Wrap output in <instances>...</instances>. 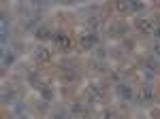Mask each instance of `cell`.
I'll list each match as a JSON object with an SVG mask.
<instances>
[{
    "label": "cell",
    "mask_w": 160,
    "mask_h": 119,
    "mask_svg": "<svg viewBox=\"0 0 160 119\" xmlns=\"http://www.w3.org/2000/svg\"><path fill=\"white\" fill-rule=\"evenodd\" d=\"M156 98V87L152 85V81H145L141 87V104H152Z\"/></svg>",
    "instance_id": "9"
},
{
    "label": "cell",
    "mask_w": 160,
    "mask_h": 119,
    "mask_svg": "<svg viewBox=\"0 0 160 119\" xmlns=\"http://www.w3.org/2000/svg\"><path fill=\"white\" fill-rule=\"evenodd\" d=\"M105 58H107V49L105 47H96L94 51H92V60H98V62H105Z\"/></svg>",
    "instance_id": "19"
},
{
    "label": "cell",
    "mask_w": 160,
    "mask_h": 119,
    "mask_svg": "<svg viewBox=\"0 0 160 119\" xmlns=\"http://www.w3.org/2000/svg\"><path fill=\"white\" fill-rule=\"evenodd\" d=\"M58 77L66 85H73L81 81V72H79V62L73 58H64L58 64Z\"/></svg>",
    "instance_id": "1"
},
{
    "label": "cell",
    "mask_w": 160,
    "mask_h": 119,
    "mask_svg": "<svg viewBox=\"0 0 160 119\" xmlns=\"http://www.w3.org/2000/svg\"><path fill=\"white\" fill-rule=\"evenodd\" d=\"M15 55H17V51H11V49H7L4 53H2V68H9L13 64V60H15Z\"/></svg>",
    "instance_id": "17"
},
{
    "label": "cell",
    "mask_w": 160,
    "mask_h": 119,
    "mask_svg": "<svg viewBox=\"0 0 160 119\" xmlns=\"http://www.w3.org/2000/svg\"><path fill=\"white\" fill-rule=\"evenodd\" d=\"M68 113L77 119H90L92 117V102L88 98H79V100H73L71 107H68Z\"/></svg>",
    "instance_id": "2"
},
{
    "label": "cell",
    "mask_w": 160,
    "mask_h": 119,
    "mask_svg": "<svg viewBox=\"0 0 160 119\" xmlns=\"http://www.w3.org/2000/svg\"><path fill=\"white\" fill-rule=\"evenodd\" d=\"M115 92H118V96H120V100H124V102H130V100L135 98V89H132L128 83L115 85Z\"/></svg>",
    "instance_id": "10"
},
{
    "label": "cell",
    "mask_w": 160,
    "mask_h": 119,
    "mask_svg": "<svg viewBox=\"0 0 160 119\" xmlns=\"http://www.w3.org/2000/svg\"><path fill=\"white\" fill-rule=\"evenodd\" d=\"M15 117L17 119H32V113H30V108L22 104V102H15Z\"/></svg>",
    "instance_id": "13"
},
{
    "label": "cell",
    "mask_w": 160,
    "mask_h": 119,
    "mask_svg": "<svg viewBox=\"0 0 160 119\" xmlns=\"http://www.w3.org/2000/svg\"><path fill=\"white\" fill-rule=\"evenodd\" d=\"M128 34V24L124 19H113L107 28V36L109 38H122V36Z\"/></svg>",
    "instance_id": "6"
},
{
    "label": "cell",
    "mask_w": 160,
    "mask_h": 119,
    "mask_svg": "<svg viewBox=\"0 0 160 119\" xmlns=\"http://www.w3.org/2000/svg\"><path fill=\"white\" fill-rule=\"evenodd\" d=\"M156 9H160V2H156Z\"/></svg>",
    "instance_id": "25"
},
{
    "label": "cell",
    "mask_w": 160,
    "mask_h": 119,
    "mask_svg": "<svg viewBox=\"0 0 160 119\" xmlns=\"http://www.w3.org/2000/svg\"><path fill=\"white\" fill-rule=\"evenodd\" d=\"M154 58H156V60L160 62V40L156 43V45H154Z\"/></svg>",
    "instance_id": "23"
},
{
    "label": "cell",
    "mask_w": 160,
    "mask_h": 119,
    "mask_svg": "<svg viewBox=\"0 0 160 119\" xmlns=\"http://www.w3.org/2000/svg\"><path fill=\"white\" fill-rule=\"evenodd\" d=\"M135 26L145 36H160V24H156L152 17H139V19H135Z\"/></svg>",
    "instance_id": "3"
},
{
    "label": "cell",
    "mask_w": 160,
    "mask_h": 119,
    "mask_svg": "<svg viewBox=\"0 0 160 119\" xmlns=\"http://www.w3.org/2000/svg\"><path fill=\"white\" fill-rule=\"evenodd\" d=\"M37 89L41 92V96H43V100H45V102L53 100V89H51V85L47 83V81H41V83L37 85Z\"/></svg>",
    "instance_id": "12"
},
{
    "label": "cell",
    "mask_w": 160,
    "mask_h": 119,
    "mask_svg": "<svg viewBox=\"0 0 160 119\" xmlns=\"http://www.w3.org/2000/svg\"><path fill=\"white\" fill-rule=\"evenodd\" d=\"M7 36H9V21L2 15V43H7Z\"/></svg>",
    "instance_id": "21"
},
{
    "label": "cell",
    "mask_w": 160,
    "mask_h": 119,
    "mask_svg": "<svg viewBox=\"0 0 160 119\" xmlns=\"http://www.w3.org/2000/svg\"><path fill=\"white\" fill-rule=\"evenodd\" d=\"M115 9L120 13H137L143 9V2H139V0H120V2H115Z\"/></svg>",
    "instance_id": "7"
},
{
    "label": "cell",
    "mask_w": 160,
    "mask_h": 119,
    "mask_svg": "<svg viewBox=\"0 0 160 119\" xmlns=\"http://www.w3.org/2000/svg\"><path fill=\"white\" fill-rule=\"evenodd\" d=\"M53 119H71V115H68L66 111H56V113H53Z\"/></svg>",
    "instance_id": "22"
},
{
    "label": "cell",
    "mask_w": 160,
    "mask_h": 119,
    "mask_svg": "<svg viewBox=\"0 0 160 119\" xmlns=\"http://www.w3.org/2000/svg\"><path fill=\"white\" fill-rule=\"evenodd\" d=\"M53 43L58 45V49H64V51H68V49L73 47V38H71V34H68L66 30L53 32Z\"/></svg>",
    "instance_id": "8"
},
{
    "label": "cell",
    "mask_w": 160,
    "mask_h": 119,
    "mask_svg": "<svg viewBox=\"0 0 160 119\" xmlns=\"http://www.w3.org/2000/svg\"><path fill=\"white\" fill-rule=\"evenodd\" d=\"M107 77H109V81H113L115 85H120V83H122L124 72L118 70V68H107Z\"/></svg>",
    "instance_id": "16"
},
{
    "label": "cell",
    "mask_w": 160,
    "mask_h": 119,
    "mask_svg": "<svg viewBox=\"0 0 160 119\" xmlns=\"http://www.w3.org/2000/svg\"><path fill=\"white\" fill-rule=\"evenodd\" d=\"M100 38L96 32H92V30H88V32H83V34L79 36V47L83 49V51H94V49L98 47Z\"/></svg>",
    "instance_id": "5"
},
{
    "label": "cell",
    "mask_w": 160,
    "mask_h": 119,
    "mask_svg": "<svg viewBox=\"0 0 160 119\" xmlns=\"http://www.w3.org/2000/svg\"><path fill=\"white\" fill-rule=\"evenodd\" d=\"M88 68H90V72H92V74H102V72H107L105 62H98V60H90Z\"/></svg>",
    "instance_id": "14"
},
{
    "label": "cell",
    "mask_w": 160,
    "mask_h": 119,
    "mask_svg": "<svg viewBox=\"0 0 160 119\" xmlns=\"http://www.w3.org/2000/svg\"><path fill=\"white\" fill-rule=\"evenodd\" d=\"M34 60H37V62H49V60H51V51H49V49H45V47H38Z\"/></svg>",
    "instance_id": "18"
},
{
    "label": "cell",
    "mask_w": 160,
    "mask_h": 119,
    "mask_svg": "<svg viewBox=\"0 0 160 119\" xmlns=\"http://www.w3.org/2000/svg\"><path fill=\"white\" fill-rule=\"evenodd\" d=\"M15 98H17V87L4 85V89H2V104H11V102H15Z\"/></svg>",
    "instance_id": "11"
},
{
    "label": "cell",
    "mask_w": 160,
    "mask_h": 119,
    "mask_svg": "<svg viewBox=\"0 0 160 119\" xmlns=\"http://www.w3.org/2000/svg\"><path fill=\"white\" fill-rule=\"evenodd\" d=\"M102 119H128V117H124L122 113H118V111H105Z\"/></svg>",
    "instance_id": "20"
},
{
    "label": "cell",
    "mask_w": 160,
    "mask_h": 119,
    "mask_svg": "<svg viewBox=\"0 0 160 119\" xmlns=\"http://www.w3.org/2000/svg\"><path fill=\"white\" fill-rule=\"evenodd\" d=\"M34 36H37L38 40L43 43V40H49V38H53V32H51L49 28H47V26L43 24V26H41V28L37 30V32H34Z\"/></svg>",
    "instance_id": "15"
},
{
    "label": "cell",
    "mask_w": 160,
    "mask_h": 119,
    "mask_svg": "<svg viewBox=\"0 0 160 119\" xmlns=\"http://www.w3.org/2000/svg\"><path fill=\"white\" fill-rule=\"evenodd\" d=\"M38 111H41V113L47 111V102H38Z\"/></svg>",
    "instance_id": "24"
},
{
    "label": "cell",
    "mask_w": 160,
    "mask_h": 119,
    "mask_svg": "<svg viewBox=\"0 0 160 119\" xmlns=\"http://www.w3.org/2000/svg\"><path fill=\"white\" fill-rule=\"evenodd\" d=\"M86 98L94 104V102H105L107 100V87L102 83H90L86 89Z\"/></svg>",
    "instance_id": "4"
}]
</instances>
